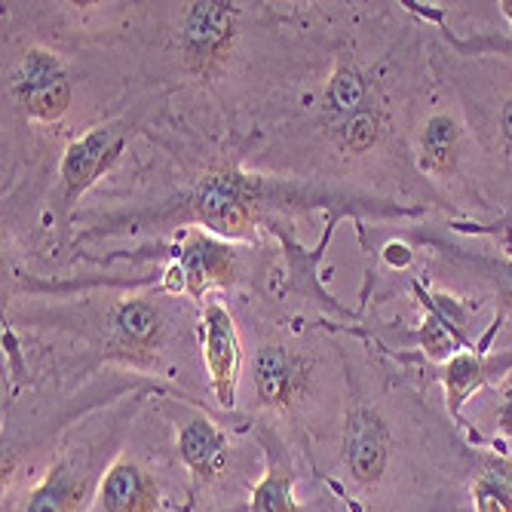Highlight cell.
I'll return each instance as SVG.
<instances>
[{"label":"cell","instance_id":"6da1fadb","mask_svg":"<svg viewBox=\"0 0 512 512\" xmlns=\"http://www.w3.org/2000/svg\"><path fill=\"white\" fill-rule=\"evenodd\" d=\"M332 194L310 184H289L252 175L237 163H224L197 178L194 188L163 209L142 215V224H169L172 230L200 227L227 243L255 240V227L270 221V212H298L322 206Z\"/></svg>","mask_w":512,"mask_h":512},{"label":"cell","instance_id":"7a4b0ae2","mask_svg":"<svg viewBox=\"0 0 512 512\" xmlns=\"http://www.w3.org/2000/svg\"><path fill=\"white\" fill-rule=\"evenodd\" d=\"M387 126V102L375 71L353 59V53L335 56L319 102V129L329 145L347 160H362L375 154Z\"/></svg>","mask_w":512,"mask_h":512},{"label":"cell","instance_id":"3957f363","mask_svg":"<svg viewBox=\"0 0 512 512\" xmlns=\"http://www.w3.org/2000/svg\"><path fill=\"white\" fill-rule=\"evenodd\" d=\"M172 313L157 295H129L114 301L99 325L105 359L151 371L163 362L172 341Z\"/></svg>","mask_w":512,"mask_h":512},{"label":"cell","instance_id":"277c9868","mask_svg":"<svg viewBox=\"0 0 512 512\" xmlns=\"http://www.w3.org/2000/svg\"><path fill=\"white\" fill-rule=\"evenodd\" d=\"M169 267L163 289L169 295H188L203 304L212 289H234L243 283V258L227 240L200 227H181L169 246Z\"/></svg>","mask_w":512,"mask_h":512},{"label":"cell","instance_id":"5b68a950","mask_svg":"<svg viewBox=\"0 0 512 512\" xmlns=\"http://www.w3.org/2000/svg\"><path fill=\"white\" fill-rule=\"evenodd\" d=\"M240 7L227 0H197L184 4L178 16V56L191 77L212 83L221 80L240 40Z\"/></svg>","mask_w":512,"mask_h":512},{"label":"cell","instance_id":"8992f818","mask_svg":"<svg viewBox=\"0 0 512 512\" xmlns=\"http://www.w3.org/2000/svg\"><path fill=\"white\" fill-rule=\"evenodd\" d=\"M132 138L129 120H108L86 129L80 138L65 148L59 163V188H56V218L65 221L77 200L96 184L126 151Z\"/></svg>","mask_w":512,"mask_h":512},{"label":"cell","instance_id":"52a82bcc","mask_svg":"<svg viewBox=\"0 0 512 512\" xmlns=\"http://www.w3.org/2000/svg\"><path fill=\"white\" fill-rule=\"evenodd\" d=\"M252 390L255 402L267 411L298 408L313 387V359L307 350L289 341H264L252 356Z\"/></svg>","mask_w":512,"mask_h":512},{"label":"cell","instance_id":"ba28073f","mask_svg":"<svg viewBox=\"0 0 512 512\" xmlns=\"http://www.w3.org/2000/svg\"><path fill=\"white\" fill-rule=\"evenodd\" d=\"M10 96L28 120L59 123L71 108V74L53 50L31 46L13 71Z\"/></svg>","mask_w":512,"mask_h":512},{"label":"cell","instance_id":"9c48e42d","mask_svg":"<svg viewBox=\"0 0 512 512\" xmlns=\"http://www.w3.org/2000/svg\"><path fill=\"white\" fill-rule=\"evenodd\" d=\"M390 451H393V433L381 408L356 402L344 417V433H341V460L347 476L365 491L378 488L390 467Z\"/></svg>","mask_w":512,"mask_h":512},{"label":"cell","instance_id":"30bf717a","mask_svg":"<svg viewBox=\"0 0 512 512\" xmlns=\"http://www.w3.org/2000/svg\"><path fill=\"white\" fill-rule=\"evenodd\" d=\"M200 344L206 359V375L212 396L221 408L237 405L240 371H243V344L237 322L230 310L218 301H206L200 310Z\"/></svg>","mask_w":512,"mask_h":512},{"label":"cell","instance_id":"8fae6325","mask_svg":"<svg viewBox=\"0 0 512 512\" xmlns=\"http://www.w3.org/2000/svg\"><path fill=\"white\" fill-rule=\"evenodd\" d=\"M414 295L421 304V332H417V338H421L427 359L442 365L451 356L470 350V319L476 307L442 289L414 286Z\"/></svg>","mask_w":512,"mask_h":512},{"label":"cell","instance_id":"7c38bea8","mask_svg":"<svg viewBox=\"0 0 512 512\" xmlns=\"http://www.w3.org/2000/svg\"><path fill=\"white\" fill-rule=\"evenodd\" d=\"M512 375V347L509 350H463L442 365H433V378L445 390V405L454 424H463V405L473 393Z\"/></svg>","mask_w":512,"mask_h":512},{"label":"cell","instance_id":"4fadbf2b","mask_svg":"<svg viewBox=\"0 0 512 512\" xmlns=\"http://www.w3.org/2000/svg\"><path fill=\"white\" fill-rule=\"evenodd\" d=\"M175 448L197 485H218L230 473L234 445L209 414L194 411L175 424Z\"/></svg>","mask_w":512,"mask_h":512},{"label":"cell","instance_id":"5bb4252c","mask_svg":"<svg viewBox=\"0 0 512 512\" xmlns=\"http://www.w3.org/2000/svg\"><path fill=\"white\" fill-rule=\"evenodd\" d=\"M255 439L264 451V476L252 488L249 512H304L295 497V460L286 439L267 421L255 427Z\"/></svg>","mask_w":512,"mask_h":512},{"label":"cell","instance_id":"9a60e30c","mask_svg":"<svg viewBox=\"0 0 512 512\" xmlns=\"http://www.w3.org/2000/svg\"><path fill=\"white\" fill-rule=\"evenodd\" d=\"M96 488V473L83 454L59 457L25 497L22 512H83Z\"/></svg>","mask_w":512,"mask_h":512},{"label":"cell","instance_id":"2e32d148","mask_svg":"<svg viewBox=\"0 0 512 512\" xmlns=\"http://www.w3.org/2000/svg\"><path fill=\"white\" fill-rule=\"evenodd\" d=\"M96 497L102 512H160L163 503L157 476L126 454L105 470Z\"/></svg>","mask_w":512,"mask_h":512},{"label":"cell","instance_id":"e0dca14e","mask_svg":"<svg viewBox=\"0 0 512 512\" xmlns=\"http://www.w3.org/2000/svg\"><path fill=\"white\" fill-rule=\"evenodd\" d=\"M463 163V123L448 114L436 111L424 120L417 132V166L433 181H448Z\"/></svg>","mask_w":512,"mask_h":512},{"label":"cell","instance_id":"ac0fdd59","mask_svg":"<svg viewBox=\"0 0 512 512\" xmlns=\"http://www.w3.org/2000/svg\"><path fill=\"white\" fill-rule=\"evenodd\" d=\"M470 497L476 512H512V460L491 454L470 485Z\"/></svg>","mask_w":512,"mask_h":512},{"label":"cell","instance_id":"d6986e66","mask_svg":"<svg viewBox=\"0 0 512 512\" xmlns=\"http://www.w3.org/2000/svg\"><path fill=\"white\" fill-rule=\"evenodd\" d=\"M473 264L482 267L485 276L494 283V292H497V319H494V329H497L500 319L506 313H512V255L509 258H497V261L473 258Z\"/></svg>","mask_w":512,"mask_h":512},{"label":"cell","instance_id":"ffe728a7","mask_svg":"<svg viewBox=\"0 0 512 512\" xmlns=\"http://www.w3.org/2000/svg\"><path fill=\"white\" fill-rule=\"evenodd\" d=\"M497 123H500V142H503V154L506 160L512 163V96L503 99L500 105V114H497Z\"/></svg>","mask_w":512,"mask_h":512},{"label":"cell","instance_id":"44dd1931","mask_svg":"<svg viewBox=\"0 0 512 512\" xmlns=\"http://www.w3.org/2000/svg\"><path fill=\"white\" fill-rule=\"evenodd\" d=\"M497 430H503V433L512 436V381L506 384L503 399H500V405H497Z\"/></svg>","mask_w":512,"mask_h":512},{"label":"cell","instance_id":"7402d4cb","mask_svg":"<svg viewBox=\"0 0 512 512\" xmlns=\"http://www.w3.org/2000/svg\"><path fill=\"white\" fill-rule=\"evenodd\" d=\"M384 258H387L390 267H405V264L411 261V249L402 246V243H390V246L384 249Z\"/></svg>","mask_w":512,"mask_h":512},{"label":"cell","instance_id":"603a6c76","mask_svg":"<svg viewBox=\"0 0 512 512\" xmlns=\"http://www.w3.org/2000/svg\"><path fill=\"white\" fill-rule=\"evenodd\" d=\"M451 509V500H445V497H439L433 506H427V509H414V512H448Z\"/></svg>","mask_w":512,"mask_h":512}]
</instances>
